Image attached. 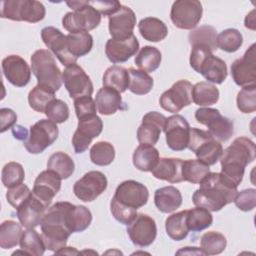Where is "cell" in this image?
<instances>
[{
  "instance_id": "1",
  "label": "cell",
  "mask_w": 256,
  "mask_h": 256,
  "mask_svg": "<svg viewBox=\"0 0 256 256\" xmlns=\"http://www.w3.org/2000/svg\"><path fill=\"white\" fill-rule=\"evenodd\" d=\"M194 192L192 201L195 206L206 208L209 211H220L224 206L234 201L237 187L230 184L221 173L210 172Z\"/></svg>"
},
{
  "instance_id": "2",
  "label": "cell",
  "mask_w": 256,
  "mask_h": 256,
  "mask_svg": "<svg viewBox=\"0 0 256 256\" xmlns=\"http://www.w3.org/2000/svg\"><path fill=\"white\" fill-rule=\"evenodd\" d=\"M256 155L255 143L247 137L234 139L231 145L223 150L220 157L221 175L233 186L242 182L245 167L253 162Z\"/></svg>"
},
{
  "instance_id": "3",
  "label": "cell",
  "mask_w": 256,
  "mask_h": 256,
  "mask_svg": "<svg viewBox=\"0 0 256 256\" xmlns=\"http://www.w3.org/2000/svg\"><path fill=\"white\" fill-rule=\"evenodd\" d=\"M72 203L56 202L45 212L41 226V236L46 249L57 252L65 247L71 234L67 225V214Z\"/></svg>"
},
{
  "instance_id": "4",
  "label": "cell",
  "mask_w": 256,
  "mask_h": 256,
  "mask_svg": "<svg viewBox=\"0 0 256 256\" xmlns=\"http://www.w3.org/2000/svg\"><path fill=\"white\" fill-rule=\"evenodd\" d=\"M31 71L37 79V85L46 87L53 92L61 88L63 82L62 72L49 50L39 49L32 54Z\"/></svg>"
},
{
  "instance_id": "5",
  "label": "cell",
  "mask_w": 256,
  "mask_h": 256,
  "mask_svg": "<svg viewBox=\"0 0 256 256\" xmlns=\"http://www.w3.org/2000/svg\"><path fill=\"white\" fill-rule=\"evenodd\" d=\"M66 4L73 10L62 18V25L68 32H89L99 26L101 14L89 1H70Z\"/></svg>"
},
{
  "instance_id": "6",
  "label": "cell",
  "mask_w": 256,
  "mask_h": 256,
  "mask_svg": "<svg viewBox=\"0 0 256 256\" xmlns=\"http://www.w3.org/2000/svg\"><path fill=\"white\" fill-rule=\"evenodd\" d=\"M44 5L35 0H4L1 2L0 16L13 21L37 23L44 19Z\"/></svg>"
},
{
  "instance_id": "7",
  "label": "cell",
  "mask_w": 256,
  "mask_h": 256,
  "mask_svg": "<svg viewBox=\"0 0 256 256\" xmlns=\"http://www.w3.org/2000/svg\"><path fill=\"white\" fill-rule=\"evenodd\" d=\"M57 124L48 119H41L30 127L29 136L23 145L30 154H40L58 138Z\"/></svg>"
},
{
  "instance_id": "8",
  "label": "cell",
  "mask_w": 256,
  "mask_h": 256,
  "mask_svg": "<svg viewBox=\"0 0 256 256\" xmlns=\"http://www.w3.org/2000/svg\"><path fill=\"white\" fill-rule=\"evenodd\" d=\"M195 119L208 128L209 133L219 142H225L234 133L233 121L221 115L215 108L202 107L196 110Z\"/></svg>"
},
{
  "instance_id": "9",
  "label": "cell",
  "mask_w": 256,
  "mask_h": 256,
  "mask_svg": "<svg viewBox=\"0 0 256 256\" xmlns=\"http://www.w3.org/2000/svg\"><path fill=\"white\" fill-rule=\"evenodd\" d=\"M203 8L197 0H177L172 4L170 18L173 24L184 30L194 29L200 22Z\"/></svg>"
},
{
  "instance_id": "10",
  "label": "cell",
  "mask_w": 256,
  "mask_h": 256,
  "mask_svg": "<svg viewBox=\"0 0 256 256\" xmlns=\"http://www.w3.org/2000/svg\"><path fill=\"white\" fill-rule=\"evenodd\" d=\"M103 129L102 119L92 114L78 119V126L72 137V144L76 154L86 151L92 140L98 137Z\"/></svg>"
},
{
  "instance_id": "11",
  "label": "cell",
  "mask_w": 256,
  "mask_h": 256,
  "mask_svg": "<svg viewBox=\"0 0 256 256\" xmlns=\"http://www.w3.org/2000/svg\"><path fill=\"white\" fill-rule=\"evenodd\" d=\"M193 85L187 80H179L159 98L160 106L171 113H177L192 103Z\"/></svg>"
},
{
  "instance_id": "12",
  "label": "cell",
  "mask_w": 256,
  "mask_h": 256,
  "mask_svg": "<svg viewBox=\"0 0 256 256\" xmlns=\"http://www.w3.org/2000/svg\"><path fill=\"white\" fill-rule=\"evenodd\" d=\"M107 178L100 171H89L74 183L73 192L83 202L94 201L107 188Z\"/></svg>"
},
{
  "instance_id": "13",
  "label": "cell",
  "mask_w": 256,
  "mask_h": 256,
  "mask_svg": "<svg viewBox=\"0 0 256 256\" xmlns=\"http://www.w3.org/2000/svg\"><path fill=\"white\" fill-rule=\"evenodd\" d=\"M63 82L66 90L74 100L84 96H91L93 84L84 69L78 64H72L62 72Z\"/></svg>"
},
{
  "instance_id": "14",
  "label": "cell",
  "mask_w": 256,
  "mask_h": 256,
  "mask_svg": "<svg viewBox=\"0 0 256 256\" xmlns=\"http://www.w3.org/2000/svg\"><path fill=\"white\" fill-rule=\"evenodd\" d=\"M163 131L165 132L167 146L171 150L183 151L187 148L190 125L182 115L175 114L168 117Z\"/></svg>"
},
{
  "instance_id": "15",
  "label": "cell",
  "mask_w": 256,
  "mask_h": 256,
  "mask_svg": "<svg viewBox=\"0 0 256 256\" xmlns=\"http://www.w3.org/2000/svg\"><path fill=\"white\" fill-rule=\"evenodd\" d=\"M127 234L134 245L138 247H147L156 239V222L147 214H137L136 218L128 225Z\"/></svg>"
},
{
  "instance_id": "16",
  "label": "cell",
  "mask_w": 256,
  "mask_h": 256,
  "mask_svg": "<svg viewBox=\"0 0 256 256\" xmlns=\"http://www.w3.org/2000/svg\"><path fill=\"white\" fill-rule=\"evenodd\" d=\"M253 43L244 53L231 64V76L234 82L241 87L255 85L256 81V53Z\"/></svg>"
},
{
  "instance_id": "17",
  "label": "cell",
  "mask_w": 256,
  "mask_h": 256,
  "mask_svg": "<svg viewBox=\"0 0 256 256\" xmlns=\"http://www.w3.org/2000/svg\"><path fill=\"white\" fill-rule=\"evenodd\" d=\"M41 38L63 66L68 67L76 63L77 58L71 55L68 50L67 37L59 29L53 26L44 27L41 30Z\"/></svg>"
},
{
  "instance_id": "18",
  "label": "cell",
  "mask_w": 256,
  "mask_h": 256,
  "mask_svg": "<svg viewBox=\"0 0 256 256\" xmlns=\"http://www.w3.org/2000/svg\"><path fill=\"white\" fill-rule=\"evenodd\" d=\"M113 197L120 203L137 210L147 203L149 192L144 184L135 180H126L117 186Z\"/></svg>"
},
{
  "instance_id": "19",
  "label": "cell",
  "mask_w": 256,
  "mask_h": 256,
  "mask_svg": "<svg viewBox=\"0 0 256 256\" xmlns=\"http://www.w3.org/2000/svg\"><path fill=\"white\" fill-rule=\"evenodd\" d=\"M2 71L5 78L16 87L26 86L31 78V69L21 56L9 55L2 60Z\"/></svg>"
},
{
  "instance_id": "20",
  "label": "cell",
  "mask_w": 256,
  "mask_h": 256,
  "mask_svg": "<svg viewBox=\"0 0 256 256\" xmlns=\"http://www.w3.org/2000/svg\"><path fill=\"white\" fill-rule=\"evenodd\" d=\"M166 117L157 112L146 113L142 118V123L137 129V139L140 144L155 145L166 123Z\"/></svg>"
},
{
  "instance_id": "21",
  "label": "cell",
  "mask_w": 256,
  "mask_h": 256,
  "mask_svg": "<svg viewBox=\"0 0 256 256\" xmlns=\"http://www.w3.org/2000/svg\"><path fill=\"white\" fill-rule=\"evenodd\" d=\"M135 25L136 15L134 11L124 5L108 17V28L112 38L124 39L132 36Z\"/></svg>"
},
{
  "instance_id": "22",
  "label": "cell",
  "mask_w": 256,
  "mask_h": 256,
  "mask_svg": "<svg viewBox=\"0 0 256 256\" xmlns=\"http://www.w3.org/2000/svg\"><path fill=\"white\" fill-rule=\"evenodd\" d=\"M138 50L139 41L134 34L124 39L110 38L105 45V54L114 64L126 62L134 56Z\"/></svg>"
},
{
  "instance_id": "23",
  "label": "cell",
  "mask_w": 256,
  "mask_h": 256,
  "mask_svg": "<svg viewBox=\"0 0 256 256\" xmlns=\"http://www.w3.org/2000/svg\"><path fill=\"white\" fill-rule=\"evenodd\" d=\"M61 177L49 169L42 171L34 181L32 192L47 207L61 188Z\"/></svg>"
},
{
  "instance_id": "24",
  "label": "cell",
  "mask_w": 256,
  "mask_h": 256,
  "mask_svg": "<svg viewBox=\"0 0 256 256\" xmlns=\"http://www.w3.org/2000/svg\"><path fill=\"white\" fill-rule=\"evenodd\" d=\"M47 208L48 207L31 192L29 197L16 209L17 218L26 229L35 228L41 224Z\"/></svg>"
},
{
  "instance_id": "25",
  "label": "cell",
  "mask_w": 256,
  "mask_h": 256,
  "mask_svg": "<svg viewBox=\"0 0 256 256\" xmlns=\"http://www.w3.org/2000/svg\"><path fill=\"white\" fill-rule=\"evenodd\" d=\"M182 164L183 160L180 158H159L156 166L151 170L152 175L169 183H179L183 181L182 178Z\"/></svg>"
},
{
  "instance_id": "26",
  "label": "cell",
  "mask_w": 256,
  "mask_h": 256,
  "mask_svg": "<svg viewBox=\"0 0 256 256\" xmlns=\"http://www.w3.org/2000/svg\"><path fill=\"white\" fill-rule=\"evenodd\" d=\"M208 82H212L215 84H221L227 78V65L224 60L213 55V53L209 54L203 62L200 64L198 70Z\"/></svg>"
},
{
  "instance_id": "27",
  "label": "cell",
  "mask_w": 256,
  "mask_h": 256,
  "mask_svg": "<svg viewBox=\"0 0 256 256\" xmlns=\"http://www.w3.org/2000/svg\"><path fill=\"white\" fill-rule=\"evenodd\" d=\"M154 203L160 212L171 213L182 204L181 192L174 186L158 188L154 194Z\"/></svg>"
},
{
  "instance_id": "28",
  "label": "cell",
  "mask_w": 256,
  "mask_h": 256,
  "mask_svg": "<svg viewBox=\"0 0 256 256\" xmlns=\"http://www.w3.org/2000/svg\"><path fill=\"white\" fill-rule=\"evenodd\" d=\"M97 111L102 115H112L122 107V97L120 93L109 87H102L95 96Z\"/></svg>"
},
{
  "instance_id": "29",
  "label": "cell",
  "mask_w": 256,
  "mask_h": 256,
  "mask_svg": "<svg viewBox=\"0 0 256 256\" xmlns=\"http://www.w3.org/2000/svg\"><path fill=\"white\" fill-rule=\"evenodd\" d=\"M138 29L141 36L150 42H160L168 35L166 24L156 17L143 18L138 24Z\"/></svg>"
},
{
  "instance_id": "30",
  "label": "cell",
  "mask_w": 256,
  "mask_h": 256,
  "mask_svg": "<svg viewBox=\"0 0 256 256\" xmlns=\"http://www.w3.org/2000/svg\"><path fill=\"white\" fill-rule=\"evenodd\" d=\"M133 165L140 171L149 172L157 164L159 160V152L149 144H140L133 153Z\"/></svg>"
},
{
  "instance_id": "31",
  "label": "cell",
  "mask_w": 256,
  "mask_h": 256,
  "mask_svg": "<svg viewBox=\"0 0 256 256\" xmlns=\"http://www.w3.org/2000/svg\"><path fill=\"white\" fill-rule=\"evenodd\" d=\"M102 82L104 87H109L118 91L119 93H123L129 87L128 70L118 65L110 66L104 72Z\"/></svg>"
},
{
  "instance_id": "32",
  "label": "cell",
  "mask_w": 256,
  "mask_h": 256,
  "mask_svg": "<svg viewBox=\"0 0 256 256\" xmlns=\"http://www.w3.org/2000/svg\"><path fill=\"white\" fill-rule=\"evenodd\" d=\"M92 222L91 211L83 205L72 204L67 214V225L71 233L86 230Z\"/></svg>"
},
{
  "instance_id": "33",
  "label": "cell",
  "mask_w": 256,
  "mask_h": 256,
  "mask_svg": "<svg viewBox=\"0 0 256 256\" xmlns=\"http://www.w3.org/2000/svg\"><path fill=\"white\" fill-rule=\"evenodd\" d=\"M187 212L188 210H182L168 216L166 219L165 230L171 239L181 241L187 237L189 233V228L187 225Z\"/></svg>"
},
{
  "instance_id": "34",
  "label": "cell",
  "mask_w": 256,
  "mask_h": 256,
  "mask_svg": "<svg viewBox=\"0 0 256 256\" xmlns=\"http://www.w3.org/2000/svg\"><path fill=\"white\" fill-rule=\"evenodd\" d=\"M218 88L206 81L196 83L192 88V101L198 106H210L219 100Z\"/></svg>"
},
{
  "instance_id": "35",
  "label": "cell",
  "mask_w": 256,
  "mask_h": 256,
  "mask_svg": "<svg viewBox=\"0 0 256 256\" xmlns=\"http://www.w3.org/2000/svg\"><path fill=\"white\" fill-rule=\"evenodd\" d=\"M66 37L68 50L77 59L88 54L93 47V37L89 32H73Z\"/></svg>"
},
{
  "instance_id": "36",
  "label": "cell",
  "mask_w": 256,
  "mask_h": 256,
  "mask_svg": "<svg viewBox=\"0 0 256 256\" xmlns=\"http://www.w3.org/2000/svg\"><path fill=\"white\" fill-rule=\"evenodd\" d=\"M162 60V55L159 49L153 46H144L136 55L135 65L142 71L150 73L158 69Z\"/></svg>"
},
{
  "instance_id": "37",
  "label": "cell",
  "mask_w": 256,
  "mask_h": 256,
  "mask_svg": "<svg viewBox=\"0 0 256 256\" xmlns=\"http://www.w3.org/2000/svg\"><path fill=\"white\" fill-rule=\"evenodd\" d=\"M23 234L21 223L13 220H5L0 226V247L10 249L17 246Z\"/></svg>"
},
{
  "instance_id": "38",
  "label": "cell",
  "mask_w": 256,
  "mask_h": 256,
  "mask_svg": "<svg viewBox=\"0 0 256 256\" xmlns=\"http://www.w3.org/2000/svg\"><path fill=\"white\" fill-rule=\"evenodd\" d=\"M47 169L57 173L61 179H67L74 173L75 164L68 154L58 151L48 158Z\"/></svg>"
},
{
  "instance_id": "39",
  "label": "cell",
  "mask_w": 256,
  "mask_h": 256,
  "mask_svg": "<svg viewBox=\"0 0 256 256\" xmlns=\"http://www.w3.org/2000/svg\"><path fill=\"white\" fill-rule=\"evenodd\" d=\"M209 173H210L209 166L198 159H188L183 161V164H182L183 181H187L192 184H199Z\"/></svg>"
},
{
  "instance_id": "40",
  "label": "cell",
  "mask_w": 256,
  "mask_h": 256,
  "mask_svg": "<svg viewBox=\"0 0 256 256\" xmlns=\"http://www.w3.org/2000/svg\"><path fill=\"white\" fill-rule=\"evenodd\" d=\"M217 34L216 29L210 25H202L194 30H192L188 35L189 43L194 45H201L209 48L211 51L217 49L216 44Z\"/></svg>"
},
{
  "instance_id": "41",
  "label": "cell",
  "mask_w": 256,
  "mask_h": 256,
  "mask_svg": "<svg viewBox=\"0 0 256 256\" xmlns=\"http://www.w3.org/2000/svg\"><path fill=\"white\" fill-rule=\"evenodd\" d=\"M129 73V87L128 89L136 95H145L149 93L154 85L153 78L142 70L134 68L128 69Z\"/></svg>"
},
{
  "instance_id": "42",
  "label": "cell",
  "mask_w": 256,
  "mask_h": 256,
  "mask_svg": "<svg viewBox=\"0 0 256 256\" xmlns=\"http://www.w3.org/2000/svg\"><path fill=\"white\" fill-rule=\"evenodd\" d=\"M19 245L28 255L41 256L46 250L42 236L34 228H28L23 231Z\"/></svg>"
},
{
  "instance_id": "43",
  "label": "cell",
  "mask_w": 256,
  "mask_h": 256,
  "mask_svg": "<svg viewBox=\"0 0 256 256\" xmlns=\"http://www.w3.org/2000/svg\"><path fill=\"white\" fill-rule=\"evenodd\" d=\"M222 152L223 147L215 138L205 141L194 151L197 159L208 166L214 165L220 159Z\"/></svg>"
},
{
  "instance_id": "44",
  "label": "cell",
  "mask_w": 256,
  "mask_h": 256,
  "mask_svg": "<svg viewBox=\"0 0 256 256\" xmlns=\"http://www.w3.org/2000/svg\"><path fill=\"white\" fill-rule=\"evenodd\" d=\"M200 246L205 255H217L225 250L227 240L220 232L208 231L201 236Z\"/></svg>"
},
{
  "instance_id": "45",
  "label": "cell",
  "mask_w": 256,
  "mask_h": 256,
  "mask_svg": "<svg viewBox=\"0 0 256 256\" xmlns=\"http://www.w3.org/2000/svg\"><path fill=\"white\" fill-rule=\"evenodd\" d=\"M213 216L206 208L196 206L187 212V225L189 231H202L212 225Z\"/></svg>"
},
{
  "instance_id": "46",
  "label": "cell",
  "mask_w": 256,
  "mask_h": 256,
  "mask_svg": "<svg viewBox=\"0 0 256 256\" xmlns=\"http://www.w3.org/2000/svg\"><path fill=\"white\" fill-rule=\"evenodd\" d=\"M54 99L55 92L40 85H36L28 94L29 106L39 113H44L48 104Z\"/></svg>"
},
{
  "instance_id": "47",
  "label": "cell",
  "mask_w": 256,
  "mask_h": 256,
  "mask_svg": "<svg viewBox=\"0 0 256 256\" xmlns=\"http://www.w3.org/2000/svg\"><path fill=\"white\" fill-rule=\"evenodd\" d=\"M115 158V148L107 141H99L90 149V160L98 166L110 165Z\"/></svg>"
},
{
  "instance_id": "48",
  "label": "cell",
  "mask_w": 256,
  "mask_h": 256,
  "mask_svg": "<svg viewBox=\"0 0 256 256\" xmlns=\"http://www.w3.org/2000/svg\"><path fill=\"white\" fill-rule=\"evenodd\" d=\"M216 44L217 48L228 53H233L242 46L243 36L237 29L228 28L217 35Z\"/></svg>"
},
{
  "instance_id": "49",
  "label": "cell",
  "mask_w": 256,
  "mask_h": 256,
  "mask_svg": "<svg viewBox=\"0 0 256 256\" xmlns=\"http://www.w3.org/2000/svg\"><path fill=\"white\" fill-rule=\"evenodd\" d=\"M25 179V172L23 166L18 162H8L2 168V183L6 188L13 187L23 183Z\"/></svg>"
},
{
  "instance_id": "50",
  "label": "cell",
  "mask_w": 256,
  "mask_h": 256,
  "mask_svg": "<svg viewBox=\"0 0 256 256\" xmlns=\"http://www.w3.org/2000/svg\"><path fill=\"white\" fill-rule=\"evenodd\" d=\"M237 107L242 113H252L256 110V85L245 86L238 92Z\"/></svg>"
},
{
  "instance_id": "51",
  "label": "cell",
  "mask_w": 256,
  "mask_h": 256,
  "mask_svg": "<svg viewBox=\"0 0 256 256\" xmlns=\"http://www.w3.org/2000/svg\"><path fill=\"white\" fill-rule=\"evenodd\" d=\"M44 113L49 120L55 122L56 124H60L68 120L70 110L64 101L55 98L48 104Z\"/></svg>"
},
{
  "instance_id": "52",
  "label": "cell",
  "mask_w": 256,
  "mask_h": 256,
  "mask_svg": "<svg viewBox=\"0 0 256 256\" xmlns=\"http://www.w3.org/2000/svg\"><path fill=\"white\" fill-rule=\"evenodd\" d=\"M110 210L113 217L120 223L124 225H129L137 216V210L134 208H130L119 201H117L114 197L110 202Z\"/></svg>"
},
{
  "instance_id": "53",
  "label": "cell",
  "mask_w": 256,
  "mask_h": 256,
  "mask_svg": "<svg viewBox=\"0 0 256 256\" xmlns=\"http://www.w3.org/2000/svg\"><path fill=\"white\" fill-rule=\"evenodd\" d=\"M32 191H30L29 187L23 183L15 185L13 187L8 188L6 193V199L8 203L17 209L23 202L26 200Z\"/></svg>"
},
{
  "instance_id": "54",
  "label": "cell",
  "mask_w": 256,
  "mask_h": 256,
  "mask_svg": "<svg viewBox=\"0 0 256 256\" xmlns=\"http://www.w3.org/2000/svg\"><path fill=\"white\" fill-rule=\"evenodd\" d=\"M238 209L241 211H251L256 205V190L254 188H248L237 192L233 201Z\"/></svg>"
},
{
  "instance_id": "55",
  "label": "cell",
  "mask_w": 256,
  "mask_h": 256,
  "mask_svg": "<svg viewBox=\"0 0 256 256\" xmlns=\"http://www.w3.org/2000/svg\"><path fill=\"white\" fill-rule=\"evenodd\" d=\"M75 113L78 119L96 114V104L95 100L91 96H84L74 100Z\"/></svg>"
},
{
  "instance_id": "56",
  "label": "cell",
  "mask_w": 256,
  "mask_h": 256,
  "mask_svg": "<svg viewBox=\"0 0 256 256\" xmlns=\"http://www.w3.org/2000/svg\"><path fill=\"white\" fill-rule=\"evenodd\" d=\"M89 3L101 15H105L108 17L117 12L122 6L119 1H89Z\"/></svg>"
},
{
  "instance_id": "57",
  "label": "cell",
  "mask_w": 256,
  "mask_h": 256,
  "mask_svg": "<svg viewBox=\"0 0 256 256\" xmlns=\"http://www.w3.org/2000/svg\"><path fill=\"white\" fill-rule=\"evenodd\" d=\"M0 132L4 133L9 128H12L16 121H17V115L16 113L10 109V108H1L0 109Z\"/></svg>"
},
{
  "instance_id": "58",
  "label": "cell",
  "mask_w": 256,
  "mask_h": 256,
  "mask_svg": "<svg viewBox=\"0 0 256 256\" xmlns=\"http://www.w3.org/2000/svg\"><path fill=\"white\" fill-rule=\"evenodd\" d=\"M12 133H13V136L18 140H26L29 136V134L27 132V129L23 126H20V125L14 126L12 128Z\"/></svg>"
},
{
  "instance_id": "59",
  "label": "cell",
  "mask_w": 256,
  "mask_h": 256,
  "mask_svg": "<svg viewBox=\"0 0 256 256\" xmlns=\"http://www.w3.org/2000/svg\"><path fill=\"white\" fill-rule=\"evenodd\" d=\"M244 24H245L246 28L255 30V10H252L250 13H248L246 15Z\"/></svg>"
},
{
  "instance_id": "60",
  "label": "cell",
  "mask_w": 256,
  "mask_h": 256,
  "mask_svg": "<svg viewBox=\"0 0 256 256\" xmlns=\"http://www.w3.org/2000/svg\"><path fill=\"white\" fill-rule=\"evenodd\" d=\"M181 253H184V254H200V255H205L204 254V252L201 250V249H199V248H197V247H184L183 249H181V250H179L178 252H177V254H181Z\"/></svg>"
},
{
  "instance_id": "61",
  "label": "cell",
  "mask_w": 256,
  "mask_h": 256,
  "mask_svg": "<svg viewBox=\"0 0 256 256\" xmlns=\"http://www.w3.org/2000/svg\"><path fill=\"white\" fill-rule=\"evenodd\" d=\"M56 254H66V255H77L80 254L78 250H76L74 247H63L60 250L56 252Z\"/></svg>"
}]
</instances>
